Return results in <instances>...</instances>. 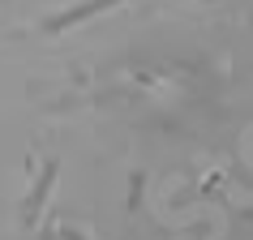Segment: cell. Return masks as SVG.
Segmentation results:
<instances>
[{"label": "cell", "mask_w": 253, "mask_h": 240, "mask_svg": "<svg viewBox=\"0 0 253 240\" xmlns=\"http://www.w3.org/2000/svg\"><path fill=\"white\" fill-rule=\"evenodd\" d=\"M107 4H116V0H86V4H78V9H69V13L52 17V22H47V35H60V30L73 26V22H86V17H94L99 9H107Z\"/></svg>", "instance_id": "obj_1"}, {"label": "cell", "mask_w": 253, "mask_h": 240, "mask_svg": "<svg viewBox=\"0 0 253 240\" xmlns=\"http://www.w3.org/2000/svg\"><path fill=\"white\" fill-rule=\"evenodd\" d=\"M56 180V163H47V167H43V180H39V189H35V198H30V214L39 210L43 206V198H47V185H52Z\"/></svg>", "instance_id": "obj_2"}]
</instances>
